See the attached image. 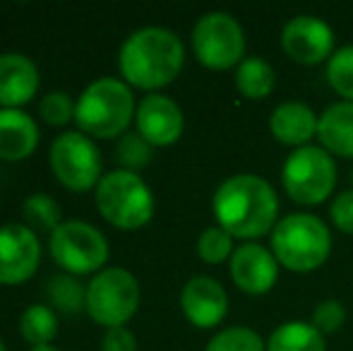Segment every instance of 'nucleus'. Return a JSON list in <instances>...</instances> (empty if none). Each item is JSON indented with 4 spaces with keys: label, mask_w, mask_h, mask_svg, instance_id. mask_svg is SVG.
<instances>
[{
    "label": "nucleus",
    "mask_w": 353,
    "mask_h": 351,
    "mask_svg": "<svg viewBox=\"0 0 353 351\" xmlns=\"http://www.w3.org/2000/svg\"><path fill=\"white\" fill-rule=\"evenodd\" d=\"M216 224L233 239L255 241L279 224V197L270 181L255 174H236L212 197Z\"/></svg>",
    "instance_id": "f257e3e1"
},
{
    "label": "nucleus",
    "mask_w": 353,
    "mask_h": 351,
    "mask_svg": "<svg viewBox=\"0 0 353 351\" xmlns=\"http://www.w3.org/2000/svg\"><path fill=\"white\" fill-rule=\"evenodd\" d=\"M185 46L176 32L166 27H142L123 41L118 66L130 85L161 89L171 85L183 70Z\"/></svg>",
    "instance_id": "f03ea898"
},
{
    "label": "nucleus",
    "mask_w": 353,
    "mask_h": 351,
    "mask_svg": "<svg viewBox=\"0 0 353 351\" xmlns=\"http://www.w3.org/2000/svg\"><path fill=\"white\" fill-rule=\"evenodd\" d=\"M272 253L283 270L296 274L315 272L330 260L332 231L320 217L293 212L272 231Z\"/></svg>",
    "instance_id": "7ed1b4c3"
},
{
    "label": "nucleus",
    "mask_w": 353,
    "mask_h": 351,
    "mask_svg": "<svg viewBox=\"0 0 353 351\" xmlns=\"http://www.w3.org/2000/svg\"><path fill=\"white\" fill-rule=\"evenodd\" d=\"M135 113V97L130 87L116 77L94 80L74 103V121L79 132L99 140L125 135Z\"/></svg>",
    "instance_id": "20e7f679"
},
{
    "label": "nucleus",
    "mask_w": 353,
    "mask_h": 351,
    "mask_svg": "<svg viewBox=\"0 0 353 351\" xmlns=\"http://www.w3.org/2000/svg\"><path fill=\"white\" fill-rule=\"evenodd\" d=\"M97 207L108 224L135 231L154 217V195L140 174L116 169L99 181Z\"/></svg>",
    "instance_id": "39448f33"
},
{
    "label": "nucleus",
    "mask_w": 353,
    "mask_h": 351,
    "mask_svg": "<svg viewBox=\"0 0 353 351\" xmlns=\"http://www.w3.org/2000/svg\"><path fill=\"white\" fill-rule=\"evenodd\" d=\"M281 185L286 195L301 207H315L330 200L336 185V164L327 150L307 145L293 150L281 169Z\"/></svg>",
    "instance_id": "423d86ee"
},
{
    "label": "nucleus",
    "mask_w": 353,
    "mask_h": 351,
    "mask_svg": "<svg viewBox=\"0 0 353 351\" xmlns=\"http://www.w3.org/2000/svg\"><path fill=\"white\" fill-rule=\"evenodd\" d=\"M140 305V284L125 267H108L87 286V313L106 330L123 328Z\"/></svg>",
    "instance_id": "0eeeda50"
},
{
    "label": "nucleus",
    "mask_w": 353,
    "mask_h": 351,
    "mask_svg": "<svg viewBox=\"0 0 353 351\" xmlns=\"http://www.w3.org/2000/svg\"><path fill=\"white\" fill-rule=\"evenodd\" d=\"M195 58L210 70H231L245 61V32L228 12H207L192 29Z\"/></svg>",
    "instance_id": "6e6552de"
},
{
    "label": "nucleus",
    "mask_w": 353,
    "mask_h": 351,
    "mask_svg": "<svg viewBox=\"0 0 353 351\" xmlns=\"http://www.w3.org/2000/svg\"><path fill=\"white\" fill-rule=\"evenodd\" d=\"M51 258L70 274L101 272L108 260V241L87 221H63L48 241Z\"/></svg>",
    "instance_id": "1a4fd4ad"
},
{
    "label": "nucleus",
    "mask_w": 353,
    "mask_h": 351,
    "mask_svg": "<svg viewBox=\"0 0 353 351\" xmlns=\"http://www.w3.org/2000/svg\"><path fill=\"white\" fill-rule=\"evenodd\" d=\"M48 164L65 188L77 192L89 190L101 181V154L92 137L84 132H63L53 140Z\"/></svg>",
    "instance_id": "9d476101"
},
{
    "label": "nucleus",
    "mask_w": 353,
    "mask_h": 351,
    "mask_svg": "<svg viewBox=\"0 0 353 351\" xmlns=\"http://www.w3.org/2000/svg\"><path fill=\"white\" fill-rule=\"evenodd\" d=\"M281 48L293 63L320 66L334 53V29L317 14H296L283 24Z\"/></svg>",
    "instance_id": "9b49d317"
},
{
    "label": "nucleus",
    "mask_w": 353,
    "mask_h": 351,
    "mask_svg": "<svg viewBox=\"0 0 353 351\" xmlns=\"http://www.w3.org/2000/svg\"><path fill=\"white\" fill-rule=\"evenodd\" d=\"M228 272L231 279L243 294L248 296H265L274 289L279 279V263L274 253L267 250L265 245L248 241L233 250L228 260Z\"/></svg>",
    "instance_id": "f8f14e48"
},
{
    "label": "nucleus",
    "mask_w": 353,
    "mask_h": 351,
    "mask_svg": "<svg viewBox=\"0 0 353 351\" xmlns=\"http://www.w3.org/2000/svg\"><path fill=\"white\" fill-rule=\"evenodd\" d=\"M41 260L39 239L27 224L0 229V284H22L37 272Z\"/></svg>",
    "instance_id": "ddd939ff"
},
{
    "label": "nucleus",
    "mask_w": 353,
    "mask_h": 351,
    "mask_svg": "<svg viewBox=\"0 0 353 351\" xmlns=\"http://www.w3.org/2000/svg\"><path fill=\"white\" fill-rule=\"evenodd\" d=\"M137 132L152 147H168L178 142L185 128L183 111L166 94H147L135 113Z\"/></svg>",
    "instance_id": "4468645a"
},
{
    "label": "nucleus",
    "mask_w": 353,
    "mask_h": 351,
    "mask_svg": "<svg viewBox=\"0 0 353 351\" xmlns=\"http://www.w3.org/2000/svg\"><path fill=\"white\" fill-rule=\"evenodd\" d=\"M181 308L195 328L212 330L226 318V289L212 277H192L181 291Z\"/></svg>",
    "instance_id": "2eb2a0df"
},
{
    "label": "nucleus",
    "mask_w": 353,
    "mask_h": 351,
    "mask_svg": "<svg viewBox=\"0 0 353 351\" xmlns=\"http://www.w3.org/2000/svg\"><path fill=\"white\" fill-rule=\"evenodd\" d=\"M317 116L307 103L303 101H286L272 111L270 116V132L274 140L288 147H307L312 137H317Z\"/></svg>",
    "instance_id": "dca6fc26"
},
{
    "label": "nucleus",
    "mask_w": 353,
    "mask_h": 351,
    "mask_svg": "<svg viewBox=\"0 0 353 351\" xmlns=\"http://www.w3.org/2000/svg\"><path fill=\"white\" fill-rule=\"evenodd\" d=\"M39 89V70L22 53H0V106L17 108Z\"/></svg>",
    "instance_id": "f3484780"
},
{
    "label": "nucleus",
    "mask_w": 353,
    "mask_h": 351,
    "mask_svg": "<svg viewBox=\"0 0 353 351\" xmlns=\"http://www.w3.org/2000/svg\"><path fill=\"white\" fill-rule=\"evenodd\" d=\"M39 145V128L29 113L19 108H0V159H27Z\"/></svg>",
    "instance_id": "a211bd4d"
},
{
    "label": "nucleus",
    "mask_w": 353,
    "mask_h": 351,
    "mask_svg": "<svg viewBox=\"0 0 353 351\" xmlns=\"http://www.w3.org/2000/svg\"><path fill=\"white\" fill-rule=\"evenodd\" d=\"M317 140L332 157L353 159V101H336L320 113Z\"/></svg>",
    "instance_id": "6ab92c4d"
},
{
    "label": "nucleus",
    "mask_w": 353,
    "mask_h": 351,
    "mask_svg": "<svg viewBox=\"0 0 353 351\" xmlns=\"http://www.w3.org/2000/svg\"><path fill=\"white\" fill-rule=\"evenodd\" d=\"M267 351H327L325 337L305 320L281 323L267 339Z\"/></svg>",
    "instance_id": "aec40b11"
},
{
    "label": "nucleus",
    "mask_w": 353,
    "mask_h": 351,
    "mask_svg": "<svg viewBox=\"0 0 353 351\" xmlns=\"http://www.w3.org/2000/svg\"><path fill=\"white\" fill-rule=\"evenodd\" d=\"M276 87V72L262 56H248L236 68V89L245 99L260 101L267 99Z\"/></svg>",
    "instance_id": "412c9836"
},
{
    "label": "nucleus",
    "mask_w": 353,
    "mask_h": 351,
    "mask_svg": "<svg viewBox=\"0 0 353 351\" xmlns=\"http://www.w3.org/2000/svg\"><path fill=\"white\" fill-rule=\"evenodd\" d=\"M19 332L32 347H46L58 334V318L48 305H29L19 318Z\"/></svg>",
    "instance_id": "4be33fe9"
},
{
    "label": "nucleus",
    "mask_w": 353,
    "mask_h": 351,
    "mask_svg": "<svg viewBox=\"0 0 353 351\" xmlns=\"http://www.w3.org/2000/svg\"><path fill=\"white\" fill-rule=\"evenodd\" d=\"M22 217L29 229L43 231V234H53V231L63 224L61 205H58L51 195H43V192H34V195H29L27 200H24Z\"/></svg>",
    "instance_id": "5701e85b"
},
{
    "label": "nucleus",
    "mask_w": 353,
    "mask_h": 351,
    "mask_svg": "<svg viewBox=\"0 0 353 351\" xmlns=\"http://www.w3.org/2000/svg\"><path fill=\"white\" fill-rule=\"evenodd\" d=\"M46 294L61 313H79L82 308H87V286H82L70 274L53 277L46 286Z\"/></svg>",
    "instance_id": "b1692460"
},
{
    "label": "nucleus",
    "mask_w": 353,
    "mask_h": 351,
    "mask_svg": "<svg viewBox=\"0 0 353 351\" xmlns=\"http://www.w3.org/2000/svg\"><path fill=\"white\" fill-rule=\"evenodd\" d=\"M207 351H267V342L245 325L223 328L210 339Z\"/></svg>",
    "instance_id": "393cba45"
},
{
    "label": "nucleus",
    "mask_w": 353,
    "mask_h": 351,
    "mask_svg": "<svg viewBox=\"0 0 353 351\" xmlns=\"http://www.w3.org/2000/svg\"><path fill=\"white\" fill-rule=\"evenodd\" d=\"M327 82L341 97L353 101V46H341L327 61Z\"/></svg>",
    "instance_id": "a878e982"
},
{
    "label": "nucleus",
    "mask_w": 353,
    "mask_h": 351,
    "mask_svg": "<svg viewBox=\"0 0 353 351\" xmlns=\"http://www.w3.org/2000/svg\"><path fill=\"white\" fill-rule=\"evenodd\" d=\"M233 236L223 231L221 226H207L197 239V255L207 265H221L223 260H231L233 255Z\"/></svg>",
    "instance_id": "bb28decb"
},
{
    "label": "nucleus",
    "mask_w": 353,
    "mask_h": 351,
    "mask_svg": "<svg viewBox=\"0 0 353 351\" xmlns=\"http://www.w3.org/2000/svg\"><path fill=\"white\" fill-rule=\"evenodd\" d=\"M116 159L125 171H140L152 161V145L140 132H125L116 147Z\"/></svg>",
    "instance_id": "cd10ccee"
},
{
    "label": "nucleus",
    "mask_w": 353,
    "mask_h": 351,
    "mask_svg": "<svg viewBox=\"0 0 353 351\" xmlns=\"http://www.w3.org/2000/svg\"><path fill=\"white\" fill-rule=\"evenodd\" d=\"M310 323H312V328L322 334V337L339 332V330L344 328V323H346L344 303H341V301H334V299L322 301V303H317L315 310H312Z\"/></svg>",
    "instance_id": "c85d7f7f"
},
{
    "label": "nucleus",
    "mask_w": 353,
    "mask_h": 351,
    "mask_svg": "<svg viewBox=\"0 0 353 351\" xmlns=\"http://www.w3.org/2000/svg\"><path fill=\"white\" fill-rule=\"evenodd\" d=\"M39 113L48 126H65L74 118V103L68 92H48L39 103Z\"/></svg>",
    "instance_id": "c756f323"
},
{
    "label": "nucleus",
    "mask_w": 353,
    "mask_h": 351,
    "mask_svg": "<svg viewBox=\"0 0 353 351\" xmlns=\"http://www.w3.org/2000/svg\"><path fill=\"white\" fill-rule=\"evenodd\" d=\"M332 224L341 234H353V190H344L332 200L330 207Z\"/></svg>",
    "instance_id": "7c9ffc66"
},
{
    "label": "nucleus",
    "mask_w": 353,
    "mask_h": 351,
    "mask_svg": "<svg viewBox=\"0 0 353 351\" xmlns=\"http://www.w3.org/2000/svg\"><path fill=\"white\" fill-rule=\"evenodd\" d=\"M101 351H137V339L128 328H111L103 334Z\"/></svg>",
    "instance_id": "2f4dec72"
},
{
    "label": "nucleus",
    "mask_w": 353,
    "mask_h": 351,
    "mask_svg": "<svg viewBox=\"0 0 353 351\" xmlns=\"http://www.w3.org/2000/svg\"><path fill=\"white\" fill-rule=\"evenodd\" d=\"M29 351H58L56 347H51V344H46V347H32Z\"/></svg>",
    "instance_id": "473e14b6"
},
{
    "label": "nucleus",
    "mask_w": 353,
    "mask_h": 351,
    "mask_svg": "<svg viewBox=\"0 0 353 351\" xmlns=\"http://www.w3.org/2000/svg\"><path fill=\"white\" fill-rule=\"evenodd\" d=\"M0 351H8V349H5V344H3V342H0Z\"/></svg>",
    "instance_id": "72a5a7b5"
},
{
    "label": "nucleus",
    "mask_w": 353,
    "mask_h": 351,
    "mask_svg": "<svg viewBox=\"0 0 353 351\" xmlns=\"http://www.w3.org/2000/svg\"><path fill=\"white\" fill-rule=\"evenodd\" d=\"M351 183H353V169H351Z\"/></svg>",
    "instance_id": "f704fd0d"
}]
</instances>
